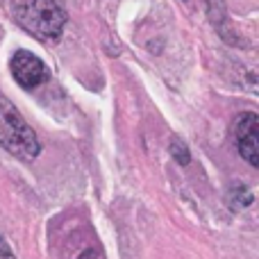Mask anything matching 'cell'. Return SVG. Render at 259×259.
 Segmentation results:
<instances>
[{"instance_id":"cell-1","label":"cell","mask_w":259,"mask_h":259,"mask_svg":"<svg viewBox=\"0 0 259 259\" xmlns=\"http://www.w3.org/2000/svg\"><path fill=\"white\" fill-rule=\"evenodd\" d=\"M14 21L41 41L59 39L66 25V9L59 0H9Z\"/></svg>"},{"instance_id":"cell-2","label":"cell","mask_w":259,"mask_h":259,"mask_svg":"<svg viewBox=\"0 0 259 259\" xmlns=\"http://www.w3.org/2000/svg\"><path fill=\"white\" fill-rule=\"evenodd\" d=\"M0 146L23 161L39 157L41 143L16 107L0 96Z\"/></svg>"},{"instance_id":"cell-3","label":"cell","mask_w":259,"mask_h":259,"mask_svg":"<svg viewBox=\"0 0 259 259\" xmlns=\"http://www.w3.org/2000/svg\"><path fill=\"white\" fill-rule=\"evenodd\" d=\"M9 71H12L14 80H16L23 89H36V87H41L44 82H48V77H50L48 66H46L34 53H30V50H18V53H14L12 62H9Z\"/></svg>"},{"instance_id":"cell-4","label":"cell","mask_w":259,"mask_h":259,"mask_svg":"<svg viewBox=\"0 0 259 259\" xmlns=\"http://www.w3.org/2000/svg\"><path fill=\"white\" fill-rule=\"evenodd\" d=\"M234 139H237V148L241 157L257 168L259 166V116L255 112H243L234 118L232 125Z\"/></svg>"},{"instance_id":"cell-5","label":"cell","mask_w":259,"mask_h":259,"mask_svg":"<svg viewBox=\"0 0 259 259\" xmlns=\"http://www.w3.org/2000/svg\"><path fill=\"white\" fill-rule=\"evenodd\" d=\"M252 200H255V196H252V191L246 184H234L230 189V205H232V209H246V207L252 205Z\"/></svg>"},{"instance_id":"cell-6","label":"cell","mask_w":259,"mask_h":259,"mask_svg":"<svg viewBox=\"0 0 259 259\" xmlns=\"http://www.w3.org/2000/svg\"><path fill=\"white\" fill-rule=\"evenodd\" d=\"M170 155H173V159L178 161L180 166H187L189 161H191V155H189L187 146H184L180 139H173V141H170Z\"/></svg>"},{"instance_id":"cell-7","label":"cell","mask_w":259,"mask_h":259,"mask_svg":"<svg viewBox=\"0 0 259 259\" xmlns=\"http://www.w3.org/2000/svg\"><path fill=\"white\" fill-rule=\"evenodd\" d=\"M0 259H16L12 255V250L7 248V243H5V239L0 237Z\"/></svg>"},{"instance_id":"cell-8","label":"cell","mask_w":259,"mask_h":259,"mask_svg":"<svg viewBox=\"0 0 259 259\" xmlns=\"http://www.w3.org/2000/svg\"><path fill=\"white\" fill-rule=\"evenodd\" d=\"M77 259H98V255H96L94 248H89V250H84V252H82V255L77 257Z\"/></svg>"}]
</instances>
